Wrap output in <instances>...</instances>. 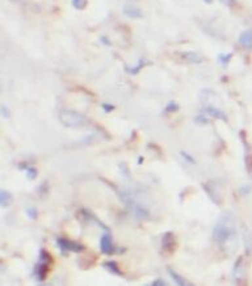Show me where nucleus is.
<instances>
[{
	"label": "nucleus",
	"mask_w": 252,
	"mask_h": 286,
	"mask_svg": "<svg viewBox=\"0 0 252 286\" xmlns=\"http://www.w3.org/2000/svg\"><path fill=\"white\" fill-rule=\"evenodd\" d=\"M213 240L223 255L230 257L239 248V232L236 227V218L231 211L219 215L213 227Z\"/></svg>",
	"instance_id": "f257e3e1"
},
{
	"label": "nucleus",
	"mask_w": 252,
	"mask_h": 286,
	"mask_svg": "<svg viewBox=\"0 0 252 286\" xmlns=\"http://www.w3.org/2000/svg\"><path fill=\"white\" fill-rule=\"evenodd\" d=\"M58 120L64 128L69 129H80L88 125L87 117L75 111H70V109H62L58 113Z\"/></svg>",
	"instance_id": "f03ea898"
},
{
	"label": "nucleus",
	"mask_w": 252,
	"mask_h": 286,
	"mask_svg": "<svg viewBox=\"0 0 252 286\" xmlns=\"http://www.w3.org/2000/svg\"><path fill=\"white\" fill-rule=\"evenodd\" d=\"M52 256L49 255V252L45 249L39 251V260L33 268V276H35L39 281H43L46 278L47 270H49V265L52 264Z\"/></svg>",
	"instance_id": "7ed1b4c3"
},
{
	"label": "nucleus",
	"mask_w": 252,
	"mask_h": 286,
	"mask_svg": "<svg viewBox=\"0 0 252 286\" xmlns=\"http://www.w3.org/2000/svg\"><path fill=\"white\" fill-rule=\"evenodd\" d=\"M100 251L103 252L104 255L111 256V255H115L117 252H122L124 249H118V248L116 247L115 243H113V238H112L111 232L107 231V232L100 238Z\"/></svg>",
	"instance_id": "20e7f679"
},
{
	"label": "nucleus",
	"mask_w": 252,
	"mask_h": 286,
	"mask_svg": "<svg viewBox=\"0 0 252 286\" xmlns=\"http://www.w3.org/2000/svg\"><path fill=\"white\" fill-rule=\"evenodd\" d=\"M57 247L59 248L60 251L63 253H67V252H75V253H79V252L84 251V246L83 244H79L77 242H73V240L66 239V238H57L56 240Z\"/></svg>",
	"instance_id": "39448f33"
},
{
	"label": "nucleus",
	"mask_w": 252,
	"mask_h": 286,
	"mask_svg": "<svg viewBox=\"0 0 252 286\" xmlns=\"http://www.w3.org/2000/svg\"><path fill=\"white\" fill-rule=\"evenodd\" d=\"M233 280L235 284H240L244 280V259L243 256L238 257L233 267Z\"/></svg>",
	"instance_id": "423d86ee"
},
{
	"label": "nucleus",
	"mask_w": 252,
	"mask_h": 286,
	"mask_svg": "<svg viewBox=\"0 0 252 286\" xmlns=\"http://www.w3.org/2000/svg\"><path fill=\"white\" fill-rule=\"evenodd\" d=\"M204 113L210 115L212 118H215V120H222L225 121V122H227V115L225 114L221 109H218V108L206 107L205 109H204Z\"/></svg>",
	"instance_id": "0eeeda50"
},
{
	"label": "nucleus",
	"mask_w": 252,
	"mask_h": 286,
	"mask_svg": "<svg viewBox=\"0 0 252 286\" xmlns=\"http://www.w3.org/2000/svg\"><path fill=\"white\" fill-rule=\"evenodd\" d=\"M175 244H176V240H175V236H174V234H172V232H166V234L163 235V238H162V248L163 249L170 251V249H172V248L175 247Z\"/></svg>",
	"instance_id": "6e6552de"
},
{
	"label": "nucleus",
	"mask_w": 252,
	"mask_h": 286,
	"mask_svg": "<svg viewBox=\"0 0 252 286\" xmlns=\"http://www.w3.org/2000/svg\"><path fill=\"white\" fill-rule=\"evenodd\" d=\"M168 274H170V277L172 278V281L175 282L176 285H179V286L192 285V282L187 281V280H185L183 276H180V274L177 273V272H175V270H174L172 268H168Z\"/></svg>",
	"instance_id": "1a4fd4ad"
},
{
	"label": "nucleus",
	"mask_w": 252,
	"mask_h": 286,
	"mask_svg": "<svg viewBox=\"0 0 252 286\" xmlns=\"http://www.w3.org/2000/svg\"><path fill=\"white\" fill-rule=\"evenodd\" d=\"M239 43L246 49H252V30H244L239 36Z\"/></svg>",
	"instance_id": "9d476101"
},
{
	"label": "nucleus",
	"mask_w": 252,
	"mask_h": 286,
	"mask_svg": "<svg viewBox=\"0 0 252 286\" xmlns=\"http://www.w3.org/2000/svg\"><path fill=\"white\" fill-rule=\"evenodd\" d=\"M124 12L126 16H129V18H133V19H138V18H142V12L141 9L137 8L136 5H126L124 8Z\"/></svg>",
	"instance_id": "9b49d317"
},
{
	"label": "nucleus",
	"mask_w": 252,
	"mask_h": 286,
	"mask_svg": "<svg viewBox=\"0 0 252 286\" xmlns=\"http://www.w3.org/2000/svg\"><path fill=\"white\" fill-rule=\"evenodd\" d=\"M11 202H12V194L8 191L1 189V192H0V205H1V208H8L11 205Z\"/></svg>",
	"instance_id": "f8f14e48"
},
{
	"label": "nucleus",
	"mask_w": 252,
	"mask_h": 286,
	"mask_svg": "<svg viewBox=\"0 0 252 286\" xmlns=\"http://www.w3.org/2000/svg\"><path fill=\"white\" fill-rule=\"evenodd\" d=\"M103 267L107 269V270H109L111 273L117 274V276H124V273L121 272V269L118 268V264H117L116 261H112V260L107 261V263H104Z\"/></svg>",
	"instance_id": "ddd939ff"
},
{
	"label": "nucleus",
	"mask_w": 252,
	"mask_h": 286,
	"mask_svg": "<svg viewBox=\"0 0 252 286\" xmlns=\"http://www.w3.org/2000/svg\"><path fill=\"white\" fill-rule=\"evenodd\" d=\"M243 242H244V247H246V252H247V255H251V252H252V234L248 230H244V232H243Z\"/></svg>",
	"instance_id": "4468645a"
},
{
	"label": "nucleus",
	"mask_w": 252,
	"mask_h": 286,
	"mask_svg": "<svg viewBox=\"0 0 252 286\" xmlns=\"http://www.w3.org/2000/svg\"><path fill=\"white\" fill-rule=\"evenodd\" d=\"M26 215L30 219H37V217H39V210L35 206H29V208H26Z\"/></svg>",
	"instance_id": "2eb2a0df"
},
{
	"label": "nucleus",
	"mask_w": 252,
	"mask_h": 286,
	"mask_svg": "<svg viewBox=\"0 0 252 286\" xmlns=\"http://www.w3.org/2000/svg\"><path fill=\"white\" fill-rule=\"evenodd\" d=\"M25 172H26V173H25L26 179L30 180V181H32V180H35L36 177H37V170H36V168H33V167H29V168H26Z\"/></svg>",
	"instance_id": "dca6fc26"
},
{
	"label": "nucleus",
	"mask_w": 252,
	"mask_h": 286,
	"mask_svg": "<svg viewBox=\"0 0 252 286\" xmlns=\"http://www.w3.org/2000/svg\"><path fill=\"white\" fill-rule=\"evenodd\" d=\"M180 155H181V158H183L187 163H189V164H196V159L193 158L192 155H189L187 151H181Z\"/></svg>",
	"instance_id": "f3484780"
},
{
	"label": "nucleus",
	"mask_w": 252,
	"mask_h": 286,
	"mask_svg": "<svg viewBox=\"0 0 252 286\" xmlns=\"http://www.w3.org/2000/svg\"><path fill=\"white\" fill-rule=\"evenodd\" d=\"M73 5L77 9H84L87 5V0H73Z\"/></svg>",
	"instance_id": "a211bd4d"
},
{
	"label": "nucleus",
	"mask_w": 252,
	"mask_h": 286,
	"mask_svg": "<svg viewBox=\"0 0 252 286\" xmlns=\"http://www.w3.org/2000/svg\"><path fill=\"white\" fill-rule=\"evenodd\" d=\"M194 121H196V124H201V125L209 124V120H208L206 117H204V115H197L196 118H194Z\"/></svg>",
	"instance_id": "6ab92c4d"
},
{
	"label": "nucleus",
	"mask_w": 252,
	"mask_h": 286,
	"mask_svg": "<svg viewBox=\"0 0 252 286\" xmlns=\"http://www.w3.org/2000/svg\"><path fill=\"white\" fill-rule=\"evenodd\" d=\"M179 111V105L176 103H174V101H171V103L168 104L166 108V112H177Z\"/></svg>",
	"instance_id": "aec40b11"
},
{
	"label": "nucleus",
	"mask_w": 252,
	"mask_h": 286,
	"mask_svg": "<svg viewBox=\"0 0 252 286\" xmlns=\"http://www.w3.org/2000/svg\"><path fill=\"white\" fill-rule=\"evenodd\" d=\"M230 58H231V54H226V56L222 54V56L218 57V59H219V62H221L222 64H227V62L230 60Z\"/></svg>",
	"instance_id": "412c9836"
},
{
	"label": "nucleus",
	"mask_w": 252,
	"mask_h": 286,
	"mask_svg": "<svg viewBox=\"0 0 252 286\" xmlns=\"http://www.w3.org/2000/svg\"><path fill=\"white\" fill-rule=\"evenodd\" d=\"M1 115L4 117V118H9V115H11V112L5 105H1Z\"/></svg>",
	"instance_id": "4be33fe9"
},
{
	"label": "nucleus",
	"mask_w": 252,
	"mask_h": 286,
	"mask_svg": "<svg viewBox=\"0 0 252 286\" xmlns=\"http://www.w3.org/2000/svg\"><path fill=\"white\" fill-rule=\"evenodd\" d=\"M151 285L153 286H167V282L162 278H158V280H155V281L151 282Z\"/></svg>",
	"instance_id": "5701e85b"
},
{
	"label": "nucleus",
	"mask_w": 252,
	"mask_h": 286,
	"mask_svg": "<svg viewBox=\"0 0 252 286\" xmlns=\"http://www.w3.org/2000/svg\"><path fill=\"white\" fill-rule=\"evenodd\" d=\"M187 57H188V59L191 60V62H200L201 60V59H196V58H198V57H197L194 53H188Z\"/></svg>",
	"instance_id": "b1692460"
},
{
	"label": "nucleus",
	"mask_w": 252,
	"mask_h": 286,
	"mask_svg": "<svg viewBox=\"0 0 252 286\" xmlns=\"http://www.w3.org/2000/svg\"><path fill=\"white\" fill-rule=\"evenodd\" d=\"M103 108H104V109H105V112L115 111V107H113V105H109V104H104Z\"/></svg>",
	"instance_id": "393cba45"
},
{
	"label": "nucleus",
	"mask_w": 252,
	"mask_h": 286,
	"mask_svg": "<svg viewBox=\"0 0 252 286\" xmlns=\"http://www.w3.org/2000/svg\"><path fill=\"white\" fill-rule=\"evenodd\" d=\"M250 191H251V187H248V185H246V187H243V188H240V192L243 193V194H248Z\"/></svg>",
	"instance_id": "a878e982"
},
{
	"label": "nucleus",
	"mask_w": 252,
	"mask_h": 286,
	"mask_svg": "<svg viewBox=\"0 0 252 286\" xmlns=\"http://www.w3.org/2000/svg\"><path fill=\"white\" fill-rule=\"evenodd\" d=\"M138 164H142V162H143V158H142V156H139V159H138Z\"/></svg>",
	"instance_id": "bb28decb"
},
{
	"label": "nucleus",
	"mask_w": 252,
	"mask_h": 286,
	"mask_svg": "<svg viewBox=\"0 0 252 286\" xmlns=\"http://www.w3.org/2000/svg\"><path fill=\"white\" fill-rule=\"evenodd\" d=\"M13 1H20V0H13Z\"/></svg>",
	"instance_id": "cd10ccee"
},
{
	"label": "nucleus",
	"mask_w": 252,
	"mask_h": 286,
	"mask_svg": "<svg viewBox=\"0 0 252 286\" xmlns=\"http://www.w3.org/2000/svg\"><path fill=\"white\" fill-rule=\"evenodd\" d=\"M206 1H208V3H209V1H212V0H206Z\"/></svg>",
	"instance_id": "c85d7f7f"
}]
</instances>
